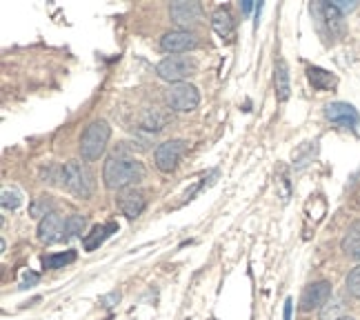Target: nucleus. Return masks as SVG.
<instances>
[{
    "instance_id": "obj_1",
    "label": "nucleus",
    "mask_w": 360,
    "mask_h": 320,
    "mask_svg": "<svg viewBox=\"0 0 360 320\" xmlns=\"http://www.w3.org/2000/svg\"><path fill=\"white\" fill-rule=\"evenodd\" d=\"M143 178H145V167L136 158L114 154V156L107 158V162L103 167L105 185H107V189H114V191L129 189V187L141 183Z\"/></svg>"
},
{
    "instance_id": "obj_2",
    "label": "nucleus",
    "mask_w": 360,
    "mask_h": 320,
    "mask_svg": "<svg viewBox=\"0 0 360 320\" xmlns=\"http://www.w3.org/2000/svg\"><path fill=\"white\" fill-rule=\"evenodd\" d=\"M60 180H63V187L69 193H74L76 198H91V193L96 189V176L89 169V165L78 162V160H69L63 167Z\"/></svg>"
},
{
    "instance_id": "obj_3",
    "label": "nucleus",
    "mask_w": 360,
    "mask_h": 320,
    "mask_svg": "<svg viewBox=\"0 0 360 320\" xmlns=\"http://www.w3.org/2000/svg\"><path fill=\"white\" fill-rule=\"evenodd\" d=\"M109 136H112V127H109L105 120H94L80 136V156H82V160H87V162L98 160L105 154Z\"/></svg>"
},
{
    "instance_id": "obj_4",
    "label": "nucleus",
    "mask_w": 360,
    "mask_h": 320,
    "mask_svg": "<svg viewBox=\"0 0 360 320\" xmlns=\"http://www.w3.org/2000/svg\"><path fill=\"white\" fill-rule=\"evenodd\" d=\"M193 72H196V63L187 58V56H169V58L160 60L156 67V74L162 80L172 82V85H176V82H185V78L193 76Z\"/></svg>"
},
{
    "instance_id": "obj_5",
    "label": "nucleus",
    "mask_w": 360,
    "mask_h": 320,
    "mask_svg": "<svg viewBox=\"0 0 360 320\" xmlns=\"http://www.w3.org/2000/svg\"><path fill=\"white\" fill-rule=\"evenodd\" d=\"M185 151H187V141H183V138H174V141H167V143H162L156 147L154 151V162L160 172L165 174H172L180 158L185 156Z\"/></svg>"
},
{
    "instance_id": "obj_6",
    "label": "nucleus",
    "mask_w": 360,
    "mask_h": 320,
    "mask_svg": "<svg viewBox=\"0 0 360 320\" xmlns=\"http://www.w3.org/2000/svg\"><path fill=\"white\" fill-rule=\"evenodd\" d=\"M200 103V94L198 89L189 85V82H176L167 89V105L174 111H193Z\"/></svg>"
},
{
    "instance_id": "obj_7",
    "label": "nucleus",
    "mask_w": 360,
    "mask_h": 320,
    "mask_svg": "<svg viewBox=\"0 0 360 320\" xmlns=\"http://www.w3.org/2000/svg\"><path fill=\"white\" fill-rule=\"evenodd\" d=\"M169 16L180 30L187 32L202 20V5L196 0H178V3H172Z\"/></svg>"
},
{
    "instance_id": "obj_8",
    "label": "nucleus",
    "mask_w": 360,
    "mask_h": 320,
    "mask_svg": "<svg viewBox=\"0 0 360 320\" xmlns=\"http://www.w3.org/2000/svg\"><path fill=\"white\" fill-rule=\"evenodd\" d=\"M67 238V220L56 214V212H49L45 218H40L38 222V241L45 243V245H53Z\"/></svg>"
},
{
    "instance_id": "obj_9",
    "label": "nucleus",
    "mask_w": 360,
    "mask_h": 320,
    "mask_svg": "<svg viewBox=\"0 0 360 320\" xmlns=\"http://www.w3.org/2000/svg\"><path fill=\"white\" fill-rule=\"evenodd\" d=\"M314 13L318 18H321V25L327 27L331 38H340L345 34V13L334 5V3H318L311 7Z\"/></svg>"
},
{
    "instance_id": "obj_10",
    "label": "nucleus",
    "mask_w": 360,
    "mask_h": 320,
    "mask_svg": "<svg viewBox=\"0 0 360 320\" xmlns=\"http://www.w3.org/2000/svg\"><path fill=\"white\" fill-rule=\"evenodd\" d=\"M331 298V283L329 281H318L304 287L302 296H300V309L302 312H314L321 309L323 305Z\"/></svg>"
},
{
    "instance_id": "obj_11",
    "label": "nucleus",
    "mask_w": 360,
    "mask_h": 320,
    "mask_svg": "<svg viewBox=\"0 0 360 320\" xmlns=\"http://www.w3.org/2000/svg\"><path fill=\"white\" fill-rule=\"evenodd\" d=\"M118 210L127 216V218H138L143 212H145V207H147V198H145V193L141 189H136V187H129V189H122L118 193Z\"/></svg>"
},
{
    "instance_id": "obj_12",
    "label": "nucleus",
    "mask_w": 360,
    "mask_h": 320,
    "mask_svg": "<svg viewBox=\"0 0 360 320\" xmlns=\"http://www.w3.org/2000/svg\"><path fill=\"white\" fill-rule=\"evenodd\" d=\"M198 45V40L193 34L189 32H183V30H176V32H167L162 38H160V47L162 51H167V53H185V51H191L193 47Z\"/></svg>"
},
{
    "instance_id": "obj_13",
    "label": "nucleus",
    "mask_w": 360,
    "mask_h": 320,
    "mask_svg": "<svg viewBox=\"0 0 360 320\" xmlns=\"http://www.w3.org/2000/svg\"><path fill=\"white\" fill-rule=\"evenodd\" d=\"M325 116L329 122L340 124V127H356L360 120L356 107H352L349 103H329L325 107Z\"/></svg>"
},
{
    "instance_id": "obj_14",
    "label": "nucleus",
    "mask_w": 360,
    "mask_h": 320,
    "mask_svg": "<svg viewBox=\"0 0 360 320\" xmlns=\"http://www.w3.org/2000/svg\"><path fill=\"white\" fill-rule=\"evenodd\" d=\"M212 27H214V32L225 40H231L236 36V20H233L231 11L227 7H218L212 13Z\"/></svg>"
},
{
    "instance_id": "obj_15",
    "label": "nucleus",
    "mask_w": 360,
    "mask_h": 320,
    "mask_svg": "<svg viewBox=\"0 0 360 320\" xmlns=\"http://www.w3.org/2000/svg\"><path fill=\"white\" fill-rule=\"evenodd\" d=\"M340 247H342V252L347 254L349 258L360 260V220H356V222H352V225H349V229H347V233H345Z\"/></svg>"
},
{
    "instance_id": "obj_16",
    "label": "nucleus",
    "mask_w": 360,
    "mask_h": 320,
    "mask_svg": "<svg viewBox=\"0 0 360 320\" xmlns=\"http://www.w3.org/2000/svg\"><path fill=\"white\" fill-rule=\"evenodd\" d=\"M114 231H118V225H116V222H107V225H98V227H94V229H91L89 236H85V241H82V245H85L87 252H94V249L98 247L101 243H105Z\"/></svg>"
},
{
    "instance_id": "obj_17",
    "label": "nucleus",
    "mask_w": 360,
    "mask_h": 320,
    "mask_svg": "<svg viewBox=\"0 0 360 320\" xmlns=\"http://www.w3.org/2000/svg\"><path fill=\"white\" fill-rule=\"evenodd\" d=\"M276 96L278 101L285 103L292 96V85H289V67L285 60L276 63Z\"/></svg>"
},
{
    "instance_id": "obj_18",
    "label": "nucleus",
    "mask_w": 360,
    "mask_h": 320,
    "mask_svg": "<svg viewBox=\"0 0 360 320\" xmlns=\"http://www.w3.org/2000/svg\"><path fill=\"white\" fill-rule=\"evenodd\" d=\"M307 74H309V80L316 89H334L338 85V78L334 74L325 72L321 67H309Z\"/></svg>"
},
{
    "instance_id": "obj_19",
    "label": "nucleus",
    "mask_w": 360,
    "mask_h": 320,
    "mask_svg": "<svg viewBox=\"0 0 360 320\" xmlns=\"http://www.w3.org/2000/svg\"><path fill=\"white\" fill-rule=\"evenodd\" d=\"M345 318V300L338 296H331L327 305H323L318 312V320H340Z\"/></svg>"
},
{
    "instance_id": "obj_20",
    "label": "nucleus",
    "mask_w": 360,
    "mask_h": 320,
    "mask_svg": "<svg viewBox=\"0 0 360 320\" xmlns=\"http://www.w3.org/2000/svg\"><path fill=\"white\" fill-rule=\"evenodd\" d=\"M74 260H76V252L74 249H69V252H65V254L45 256L43 265H45V269H63L65 265H69V262H74Z\"/></svg>"
},
{
    "instance_id": "obj_21",
    "label": "nucleus",
    "mask_w": 360,
    "mask_h": 320,
    "mask_svg": "<svg viewBox=\"0 0 360 320\" xmlns=\"http://www.w3.org/2000/svg\"><path fill=\"white\" fill-rule=\"evenodd\" d=\"M167 122V116H162L158 109H147L145 116H143V127L151 129V132H160Z\"/></svg>"
},
{
    "instance_id": "obj_22",
    "label": "nucleus",
    "mask_w": 360,
    "mask_h": 320,
    "mask_svg": "<svg viewBox=\"0 0 360 320\" xmlns=\"http://www.w3.org/2000/svg\"><path fill=\"white\" fill-rule=\"evenodd\" d=\"M87 227V218L80 214H72L67 218V238H76V236L85 233Z\"/></svg>"
},
{
    "instance_id": "obj_23",
    "label": "nucleus",
    "mask_w": 360,
    "mask_h": 320,
    "mask_svg": "<svg viewBox=\"0 0 360 320\" xmlns=\"http://www.w3.org/2000/svg\"><path fill=\"white\" fill-rule=\"evenodd\" d=\"M22 205V196L16 189H3V207L5 210H18Z\"/></svg>"
},
{
    "instance_id": "obj_24",
    "label": "nucleus",
    "mask_w": 360,
    "mask_h": 320,
    "mask_svg": "<svg viewBox=\"0 0 360 320\" xmlns=\"http://www.w3.org/2000/svg\"><path fill=\"white\" fill-rule=\"evenodd\" d=\"M345 285H347V291H349V294H352L354 298L360 300V265L354 267V269L349 271V276H347V281H345Z\"/></svg>"
},
{
    "instance_id": "obj_25",
    "label": "nucleus",
    "mask_w": 360,
    "mask_h": 320,
    "mask_svg": "<svg viewBox=\"0 0 360 320\" xmlns=\"http://www.w3.org/2000/svg\"><path fill=\"white\" fill-rule=\"evenodd\" d=\"M342 13H347V11H352V9H356V3H354V0H336V3H334Z\"/></svg>"
},
{
    "instance_id": "obj_26",
    "label": "nucleus",
    "mask_w": 360,
    "mask_h": 320,
    "mask_svg": "<svg viewBox=\"0 0 360 320\" xmlns=\"http://www.w3.org/2000/svg\"><path fill=\"white\" fill-rule=\"evenodd\" d=\"M292 305H294L292 298L285 300V320H292Z\"/></svg>"
},
{
    "instance_id": "obj_27",
    "label": "nucleus",
    "mask_w": 360,
    "mask_h": 320,
    "mask_svg": "<svg viewBox=\"0 0 360 320\" xmlns=\"http://www.w3.org/2000/svg\"><path fill=\"white\" fill-rule=\"evenodd\" d=\"M240 7H243V11H245V13H249V11H252V7H254V0H243Z\"/></svg>"
},
{
    "instance_id": "obj_28",
    "label": "nucleus",
    "mask_w": 360,
    "mask_h": 320,
    "mask_svg": "<svg viewBox=\"0 0 360 320\" xmlns=\"http://www.w3.org/2000/svg\"><path fill=\"white\" fill-rule=\"evenodd\" d=\"M340 320H356V318H349V316H345V318H340Z\"/></svg>"
}]
</instances>
